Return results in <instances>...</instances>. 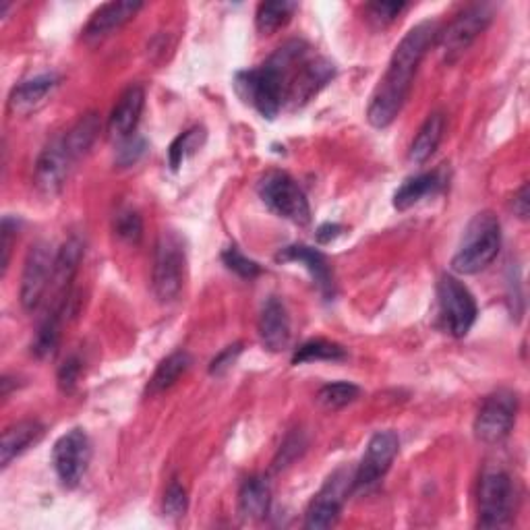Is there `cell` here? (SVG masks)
Masks as SVG:
<instances>
[{
    "instance_id": "obj_26",
    "label": "cell",
    "mask_w": 530,
    "mask_h": 530,
    "mask_svg": "<svg viewBox=\"0 0 530 530\" xmlns=\"http://www.w3.org/2000/svg\"><path fill=\"white\" fill-rule=\"evenodd\" d=\"M346 359V350L340 344L328 342V340H311L305 342L297 352H294L292 363L303 365V363H315V361H342Z\"/></svg>"
},
{
    "instance_id": "obj_20",
    "label": "cell",
    "mask_w": 530,
    "mask_h": 530,
    "mask_svg": "<svg viewBox=\"0 0 530 530\" xmlns=\"http://www.w3.org/2000/svg\"><path fill=\"white\" fill-rule=\"evenodd\" d=\"M42 437H44V425L38 421H21L9 427L3 433V444H0V464H3V468H7L17 456L36 446Z\"/></svg>"
},
{
    "instance_id": "obj_32",
    "label": "cell",
    "mask_w": 530,
    "mask_h": 530,
    "mask_svg": "<svg viewBox=\"0 0 530 530\" xmlns=\"http://www.w3.org/2000/svg\"><path fill=\"white\" fill-rule=\"evenodd\" d=\"M222 261L226 263L228 270H232L234 274H239L243 278H255L261 272L259 265L255 261H251L249 257H245L237 247L226 249L222 253Z\"/></svg>"
},
{
    "instance_id": "obj_5",
    "label": "cell",
    "mask_w": 530,
    "mask_h": 530,
    "mask_svg": "<svg viewBox=\"0 0 530 530\" xmlns=\"http://www.w3.org/2000/svg\"><path fill=\"white\" fill-rule=\"evenodd\" d=\"M259 197L268 208L284 220L299 226L311 222V208L303 189L286 172H268L259 181Z\"/></svg>"
},
{
    "instance_id": "obj_3",
    "label": "cell",
    "mask_w": 530,
    "mask_h": 530,
    "mask_svg": "<svg viewBox=\"0 0 530 530\" xmlns=\"http://www.w3.org/2000/svg\"><path fill=\"white\" fill-rule=\"evenodd\" d=\"M502 249V230L491 212H481L464 232V243L452 259V270L462 276H473L487 270Z\"/></svg>"
},
{
    "instance_id": "obj_9",
    "label": "cell",
    "mask_w": 530,
    "mask_h": 530,
    "mask_svg": "<svg viewBox=\"0 0 530 530\" xmlns=\"http://www.w3.org/2000/svg\"><path fill=\"white\" fill-rule=\"evenodd\" d=\"M54 261L56 255L52 253V247L48 243H36L29 249L23 263L19 292V299L25 311H36L42 305L52 282Z\"/></svg>"
},
{
    "instance_id": "obj_16",
    "label": "cell",
    "mask_w": 530,
    "mask_h": 530,
    "mask_svg": "<svg viewBox=\"0 0 530 530\" xmlns=\"http://www.w3.org/2000/svg\"><path fill=\"white\" fill-rule=\"evenodd\" d=\"M290 317L284 303L276 297L268 299L259 313V338L272 352H282L290 344Z\"/></svg>"
},
{
    "instance_id": "obj_11",
    "label": "cell",
    "mask_w": 530,
    "mask_h": 530,
    "mask_svg": "<svg viewBox=\"0 0 530 530\" xmlns=\"http://www.w3.org/2000/svg\"><path fill=\"white\" fill-rule=\"evenodd\" d=\"M400 439L394 431H377L367 444V450L363 454V460L355 473V481H352V489L355 491H367L375 483L381 481L394 458L398 456Z\"/></svg>"
},
{
    "instance_id": "obj_1",
    "label": "cell",
    "mask_w": 530,
    "mask_h": 530,
    "mask_svg": "<svg viewBox=\"0 0 530 530\" xmlns=\"http://www.w3.org/2000/svg\"><path fill=\"white\" fill-rule=\"evenodd\" d=\"M437 36L435 21H421L396 46L388 71L379 81L367 110V119L375 129H386L396 121L410 94L412 79Z\"/></svg>"
},
{
    "instance_id": "obj_7",
    "label": "cell",
    "mask_w": 530,
    "mask_h": 530,
    "mask_svg": "<svg viewBox=\"0 0 530 530\" xmlns=\"http://www.w3.org/2000/svg\"><path fill=\"white\" fill-rule=\"evenodd\" d=\"M90 460H92V444L83 429L67 431L63 437H58L52 448V464L56 475L69 489L77 487L83 481Z\"/></svg>"
},
{
    "instance_id": "obj_12",
    "label": "cell",
    "mask_w": 530,
    "mask_h": 530,
    "mask_svg": "<svg viewBox=\"0 0 530 530\" xmlns=\"http://www.w3.org/2000/svg\"><path fill=\"white\" fill-rule=\"evenodd\" d=\"M352 481H355V475L350 477L346 470H338V473H334L328 479V483L323 485L321 491L313 497L311 506L307 508L305 528L323 530V528L334 526L342 512L344 499L348 491L352 489Z\"/></svg>"
},
{
    "instance_id": "obj_27",
    "label": "cell",
    "mask_w": 530,
    "mask_h": 530,
    "mask_svg": "<svg viewBox=\"0 0 530 530\" xmlns=\"http://www.w3.org/2000/svg\"><path fill=\"white\" fill-rule=\"evenodd\" d=\"M297 5L288 0H278V3H261L255 15V23L261 34H272L280 29L292 17Z\"/></svg>"
},
{
    "instance_id": "obj_6",
    "label": "cell",
    "mask_w": 530,
    "mask_h": 530,
    "mask_svg": "<svg viewBox=\"0 0 530 530\" xmlns=\"http://www.w3.org/2000/svg\"><path fill=\"white\" fill-rule=\"evenodd\" d=\"M514 485L504 468H487L479 487V528H502L512 520Z\"/></svg>"
},
{
    "instance_id": "obj_14",
    "label": "cell",
    "mask_w": 530,
    "mask_h": 530,
    "mask_svg": "<svg viewBox=\"0 0 530 530\" xmlns=\"http://www.w3.org/2000/svg\"><path fill=\"white\" fill-rule=\"evenodd\" d=\"M491 11L485 5L464 11L444 34H439V48L446 54L448 61H454L470 44H473L491 23Z\"/></svg>"
},
{
    "instance_id": "obj_24",
    "label": "cell",
    "mask_w": 530,
    "mask_h": 530,
    "mask_svg": "<svg viewBox=\"0 0 530 530\" xmlns=\"http://www.w3.org/2000/svg\"><path fill=\"white\" fill-rule=\"evenodd\" d=\"M191 357L189 352H172L170 357H166L154 377L150 379V386H147V394L150 396H156V394H162L166 390H170L176 381H179L189 369H191Z\"/></svg>"
},
{
    "instance_id": "obj_30",
    "label": "cell",
    "mask_w": 530,
    "mask_h": 530,
    "mask_svg": "<svg viewBox=\"0 0 530 530\" xmlns=\"http://www.w3.org/2000/svg\"><path fill=\"white\" fill-rule=\"evenodd\" d=\"M187 508H189V497H187L185 487L181 483L172 481L164 493V504H162L164 516L179 520L187 514Z\"/></svg>"
},
{
    "instance_id": "obj_34",
    "label": "cell",
    "mask_w": 530,
    "mask_h": 530,
    "mask_svg": "<svg viewBox=\"0 0 530 530\" xmlns=\"http://www.w3.org/2000/svg\"><path fill=\"white\" fill-rule=\"evenodd\" d=\"M143 152H145V141L141 137L131 135V137L123 139V145H121V150H119V162L123 166H131V164H135L141 158Z\"/></svg>"
},
{
    "instance_id": "obj_8",
    "label": "cell",
    "mask_w": 530,
    "mask_h": 530,
    "mask_svg": "<svg viewBox=\"0 0 530 530\" xmlns=\"http://www.w3.org/2000/svg\"><path fill=\"white\" fill-rule=\"evenodd\" d=\"M437 294H439L441 313H444L448 323V330L452 332V336L464 338L470 330H473L479 315L473 292H470L458 278L444 276L439 280Z\"/></svg>"
},
{
    "instance_id": "obj_2",
    "label": "cell",
    "mask_w": 530,
    "mask_h": 530,
    "mask_svg": "<svg viewBox=\"0 0 530 530\" xmlns=\"http://www.w3.org/2000/svg\"><path fill=\"white\" fill-rule=\"evenodd\" d=\"M307 50L309 48L301 42L284 44L265 65L241 71L234 79V87L263 119H276L282 106L288 102L292 67H297L301 58L307 56Z\"/></svg>"
},
{
    "instance_id": "obj_31",
    "label": "cell",
    "mask_w": 530,
    "mask_h": 530,
    "mask_svg": "<svg viewBox=\"0 0 530 530\" xmlns=\"http://www.w3.org/2000/svg\"><path fill=\"white\" fill-rule=\"evenodd\" d=\"M114 230L119 237L127 243H139L141 234H143V224L137 212L133 210H123L116 214L114 218Z\"/></svg>"
},
{
    "instance_id": "obj_39",
    "label": "cell",
    "mask_w": 530,
    "mask_h": 530,
    "mask_svg": "<svg viewBox=\"0 0 530 530\" xmlns=\"http://www.w3.org/2000/svg\"><path fill=\"white\" fill-rule=\"evenodd\" d=\"M340 232H342V226L340 224H323L317 230V241L319 243H330L336 237H340Z\"/></svg>"
},
{
    "instance_id": "obj_29",
    "label": "cell",
    "mask_w": 530,
    "mask_h": 530,
    "mask_svg": "<svg viewBox=\"0 0 530 530\" xmlns=\"http://www.w3.org/2000/svg\"><path fill=\"white\" fill-rule=\"evenodd\" d=\"M361 396V388L355 384H348V381H336V384L323 386L317 394V400L321 406H326L330 410H338L348 406L350 402H355Z\"/></svg>"
},
{
    "instance_id": "obj_17",
    "label": "cell",
    "mask_w": 530,
    "mask_h": 530,
    "mask_svg": "<svg viewBox=\"0 0 530 530\" xmlns=\"http://www.w3.org/2000/svg\"><path fill=\"white\" fill-rule=\"evenodd\" d=\"M278 261H294L301 263L303 268L311 274L317 288L321 290L323 297H334V280L330 263L321 251L307 247V245H290L278 253Z\"/></svg>"
},
{
    "instance_id": "obj_10",
    "label": "cell",
    "mask_w": 530,
    "mask_h": 530,
    "mask_svg": "<svg viewBox=\"0 0 530 530\" xmlns=\"http://www.w3.org/2000/svg\"><path fill=\"white\" fill-rule=\"evenodd\" d=\"M516 412H518L516 394L502 390L489 396L483 402L475 419L477 439L483 441V444H499V441H504L516 423Z\"/></svg>"
},
{
    "instance_id": "obj_37",
    "label": "cell",
    "mask_w": 530,
    "mask_h": 530,
    "mask_svg": "<svg viewBox=\"0 0 530 530\" xmlns=\"http://www.w3.org/2000/svg\"><path fill=\"white\" fill-rule=\"evenodd\" d=\"M3 232V245H0V251H3V259H0V265H3V276L7 274V268H9V261H11V249H13V237L17 234V222L7 216L3 220V228H0Z\"/></svg>"
},
{
    "instance_id": "obj_15",
    "label": "cell",
    "mask_w": 530,
    "mask_h": 530,
    "mask_svg": "<svg viewBox=\"0 0 530 530\" xmlns=\"http://www.w3.org/2000/svg\"><path fill=\"white\" fill-rule=\"evenodd\" d=\"M141 9L143 3H137V0H114V3L100 7L92 15V19L87 21L83 29V38L85 40L106 38L112 32H116V29H121L125 23H129Z\"/></svg>"
},
{
    "instance_id": "obj_21",
    "label": "cell",
    "mask_w": 530,
    "mask_h": 530,
    "mask_svg": "<svg viewBox=\"0 0 530 530\" xmlns=\"http://www.w3.org/2000/svg\"><path fill=\"white\" fill-rule=\"evenodd\" d=\"M444 131H446L444 114L441 112L429 114L427 121L419 129L415 141H412V145H410V152H408L410 162L425 164L437 152L441 139H444Z\"/></svg>"
},
{
    "instance_id": "obj_38",
    "label": "cell",
    "mask_w": 530,
    "mask_h": 530,
    "mask_svg": "<svg viewBox=\"0 0 530 530\" xmlns=\"http://www.w3.org/2000/svg\"><path fill=\"white\" fill-rule=\"evenodd\" d=\"M528 185H522L520 191L514 195V214L520 218V220H528V214H530V199H528Z\"/></svg>"
},
{
    "instance_id": "obj_33",
    "label": "cell",
    "mask_w": 530,
    "mask_h": 530,
    "mask_svg": "<svg viewBox=\"0 0 530 530\" xmlns=\"http://www.w3.org/2000/svg\"><path fill=\"white\" fill-rule=\"evenodd\" d=\"M406 9L404 3H371L367 5V15L371 21H375L377 25H388L392 23L402 11Z\"/></svg>"
},
{
    "instance_id": "obj_4",
    "label": "cell",
    "mask_w": 530,
    "mask_h": 530,
    "mask_svg": "<svg viewBox=\"0 0 530 530\" xmlns=\"http://www.w3.org/2000/svg\"><path fill=\"white\" fill-rule=\"evenodd\" d=\"M187 272V251L183 239L174 230H164L156 245L154 257V292L162 303H170L179 297Z\"/></svg>"
},
{
    "instance_id": "obj_23",
    "label": "cell",
    "mask_w": 530,
    "mask_h": 530,
    "mask_svg": "<svg viewBox=\"0 0 530 530\" xmlns=\"http://www.w3.org/2000/svg\"><path fill=\"white\" fill-rule=\"evenodd\" d=\"M441 189V179L437 172H427L419 176H410L408 181L402 183V187L394 195V208L398 212L410 210L412 205L423 201L427 195H433Z\"/></svg>"
},
{
    "instance_id": "obj_35",
    "label": "cell",
    "mask_w": 530,
    "mask_h": 530,
    "mask_svg": "<svg viewBox=\"0 0 530 530\" xmlns=\"http://www.w3.org/2000/svg\"><path fill=\"white\" fill-rule=\"evenodd\" d=\"M81 373V363L77 357H71L63 363V367L58 369V386L65 392H71L77 386V379Z\"/></svg>"
},
{
    "instance_id": "obj_36",
    "label": "cell",
    "mask_w": 530,
    "mask_h": 530,
    "mask_svg": "<svg viewBox=\"0 0 530 530\" xmlns=\"http://www.w3.org/2000/svg\"><path fill=\"white\" fill-rule=\"evenodd\" d=\"M241 352H243V346H241V344H234V346L224 348V350L220 352V355L212 361V365H210V373H212V375H222V373H226L234 363H237V359H239Z\"/></svg>"
},
{
    "instance_id": "obj_25",
    "label": "cell",
    "mask_w": 530,
    "mask_h": 530,
    "mask_svg": "<svg viewBox=\"0 0 530 530\" xmlns=\"http://www.w3.org/2000/svg\"><path fill=\"white\" fill-rule=\"evenodd\" d=\"M100 133V119L96 112H87L83 114L81 119L69 129V133H65V143L69 147V152L73 154L75 160H79L90 147L94 145L96 137Z\"/></svg>"
},
{
    "instance_id": "obj_28",
    "label": "cell",
    "mask_w": 530,
    "mask_h": 530,
    "mask_svg": "<svg viewBox=\"0 0 530 530\" xmlns=\"http://www.w3.org/2000/svg\"><path fill=\"white\" fill-rule=\"evenodd\" d=\"M205 141V129L203 127H193L185 133H181L179 137H176L172 143H170V150H168V162H170V168L176 172L183 162L193 156L199 147L203 145Z\"/></svg>"
},
{
    "instance_id": "obj_19",
    "label": "cell",
    "mask_w": 530,
    "mask_h": 530,
    "mask_svg": "<svg viewBox=\"0 0 530 530\" xmlns=\"http://www.w3.org/2000/svg\"><path fill=\"white\" fill-rule=\"evenodd\" d=\"M58 79L56 75H40V77H34L29 81H23L21 85H17L15 90L11 92V98H9V110L13 114H29L32 110H36L50 94L54 87L58 85Z\"/></svg>"
},
{
    "instance_id": "obj_22",
    "label": "cell",
    "mask_w": 530,
    "mask_h": 530,
    "mask_svg": "<svg viewBox=\"0 0 530 530\" xmlns=\"http://www.w3.org/2000/svg\"><path fill=\"white\" fill-rule=\"evenodd\" d=\"M272 491L263 477H251L245 481L239 493V514L243 520H261L270 512Z\"/></svg>"
},
{
    "instance_id": "obj_18",
    "label": "cell",
    "mask_w": 530,
    "mask_h": 530,
    "mask_svg": "<svg viewBox=\"0 0 530 530\" xmlns=\"http://www.w3.org/2000/svg\"><path fill=\"white\" fill-rule=\"evenodd\" d=\"M145 104V94L139 85H131L129 90L116 102L110 119H108V131L116 139H127L135 135V129L139 125L141 112Z\"/></svg>"
},
{
    "instance_id": "obj_13",
    "label": "cell",
    "mask_w": 530,
    "mask_h": 530,
    "mask_svg": "<svg viewBox=\"0 0 530 530\" xmlns=\"http://www.w3.org/2000/svg\"><path fill=\"white\" fill-rule=\"evenodd\" d=\"M77 160L73 158V154L69 152V147L65 143V137H56L52 139L38 158L36 162V172H34V183L36 189L44 195H56L58 191L63 189V185L67 183V176L71 166Z\"/></svg>"
}]
</instances>
